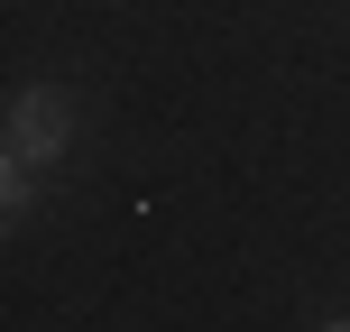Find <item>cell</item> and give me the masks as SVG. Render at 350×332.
Returning <instances> with one entry per match:
<instances>
[{"label": "cell", "instance_id": "cell-1", "mask_svg": "<svg viewBox=\"0 0 350 332\" xmlns=\"http://www.w3.org/2000/svg\"><path fill=\"white\" fill-rule=\"evenodd\" d=\"M74 148V102L65 92H46V84H28L10 102V139H0V157H18V166H55Z\"/></svg>", "mask_w": 350, "mask_h": 332}, {"label": "cell", "instance_id": "cell-2", "mask_svg": "<svg viewBox=\"0 0 350 332\" xmlns=\"http://www.w3.org/2000/svg\"><path fill=\"white\" fill-rule=\"evenodd\" d=\"M28 185H37V166L0 157V212H10V222H18V212H28Z\"/></svg>", "mask_w": 350, "mask_h": 332}, {"label": "cell", "instance_id": "cell-3", "mask_svg": "<svg viewBox=\"0 0 350 332\" xmlns=\"http://www.w3.org/2000/svg\"><path fill=\"white\" fill-rule=\"evenodd\" d=\"M323 332H350V323H323Z\"/></svg>", "mask_w": 350, "mask_h": 332}]
</instances>
